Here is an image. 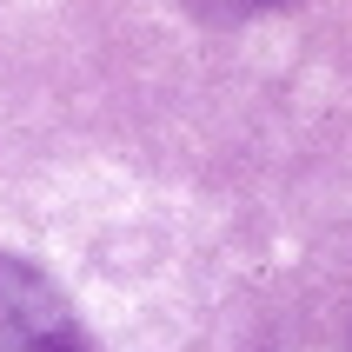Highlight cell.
Returning <instances> with one entry per match:
<instances>
[{"label": "cell", "mask_w": 352, "mask_h": 352, "mask_svg": "<svg viewBox=\"0 0 352 352\" xmlns=\"http://www.w3.org/2000/svg\"><path fill=\"white\" fill-rule=\"evenodd\" d=\"M0 352H87L74 306L20 259H0Z\"/></svg>", "instance_id": "6da1fadb"}, {"label": "cell", "mask_w": 352, "mask_h": 352, "mask_svg": "<svg viewBox=\"0 0 352 352\" xmlns=\"http://www.w3.org/2000/svg\"><path fill=\"white\" fill-rule=\"evenodd\" d=\"M193 14L206 20H253V14H273V7H286V0H186Z\"/></svg>", "instance_id": "7a4b0ae2"}]
</instances>
